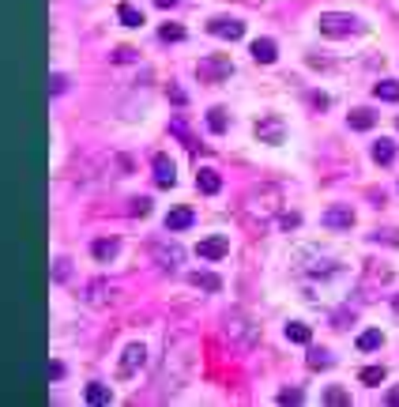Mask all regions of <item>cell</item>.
<instances>
[{
	"label": "cell",
	"mask_w": 399,
	"mask_h": 407,
	"mask_svg": "<svg viewBox=\"0 0 399 407\" xmlns=\"http://www.w3.org/2000/svg\"><path fill=\"white\" fill-rule=\"evenodd\" d=\"M279 204H283V192L275 189V185H260V189H253L245 197V215L264 223V219H272L275 211H279Z\"/></svg>",
	"instance_id": "1"
},
{
	"label": "cell",
	"mask_w": 399,
	"mask_h": 407,
	"mask_svg": "<svg viewBox=\"0 0 399 407\" xmlns=\"http://www.w3.org/2000/svg\"><path fill=\"white\" fill-rule=\"evenodd\" d=\"M320 34H328V38H350V34H361V20L350 12H324Z\"/></svg>",
	"instance_id": "2"
},
{
	"label": "cell",
	"mask_w": 399,
	"mask_h": 407,
	"mask_svg": "<svg viewBox=\"0 0 399 407\" xmlns=\"http://www.w3.org/2000/svg\"><path fill=\"white\" fill-rule=\"evenodd\" d=\"M226 336L234 339L237 347H253L256 344V325L245 317V313H226Z\"/></svg>",
	"instance_id": "3"
},
{
	"label": "cell",
	"mask_w": 399,
	"mask_h": 407,
	"mask_svg": "<svg viewBox=\"0 0 399 407\" xmlns=\"http://www.w3.org/2000/svg\"><path fill=\"white\" fill-rule=\"evenodd\" d=\"M200 79L203 83H219V79H226L230 72H234V64H230L226 53H215V57H208V61H200Z\"/></svg>",
	"instance_id": "4"
},
{
	"label": "cell",
	"mask_w": 399,
	"mask_h": 407,
	"mask_svg": "<svg viewBox=\"0 0 399 407\" xmlns=\"http://www.w3.org/2000/svg\"><path fill=\"white\" fill-rule=\"evenodd\" d=\"M253 132H256L260 144H283V140H286V125H283V117H275V114L260 117Z\"/></svg>",
	"instance_id": "5"
},
{
	"label": "cell",
	"mask_w": 399,
	"mask_h": 407,
	"mask_svg": "<svg viewBox=\"0 0 399 407\" xmlns=\"http://www.w3.org/2000/svg\"><path fill=\"white\" fill-rule=\"evenodd\" d=\"M143 362H147V347H143V344H128L125 355H120L117 374H120V377H136V374L143 369Z\"/></svg>",
	"instance_id": "6"
},
{
	"label": "cell",
	"mask_w": 399,
	"mask_h": 407,
	"mask_svg": "<svg viewBox=\"0 0 399 407\" xmlns=\"http://www.w3.org/2000/svg\"><path fill=\"white\" fill-rule=\"evenodd\" d=\"M196 253L203 256V261H222V256L230 253V238H222V234H211V238H203V242L196 245Z\"/></svg>",
	"instance_id": "7"
},
{
	"label": "cell",
	"mask_w": 399,
	"mask_h": 407,
	"mask_svg": "<svg viewBox=\"0 0 399 407\" xmlns=\"http://www.w3.org/2000/svg\"><path fill=\"white\" fill-rule=\"evenodd\" d=\"M324 226L328 230H350L354 226V211H350L347 204H336V208L324 211Z\"/></svg>",
	"instance_id": "8"
},
{
	"label": "cell",
	"mask_w": 399,
	"mask_h": 407,
	"mask_svg": "<svg viewBox=\"0 0 399 407\" xmlns=\"http://www.w3.org/2000/svg\"><path fill=\"white\" fill-rule=\"evenodd\" d=\"M155 261L173 272V268L185 261V253H181V245H178V242H159V245H155Z\"/></svg>",
	"instance_id": "9"
},
{
	"label": "cell",
	"mask_w": 399,
	"mask_h": 407,
	"mask_svg": "<svg viewBox=\"0 0 399 407\" xmlns=\"http://www.w3.org/2000/svg\"><path fill=\"white\" fill-rule=\"evenodd\" d=\"M208 31L215 34V38H230V42H237L241 34H245V23H237V20H211V23H208Z\"/></svg>",
	"instance_id": "10"
},
{
	"label": "cell",
	"mask_w": 399,
	"mask_h": 407,
	"mask_svg": "<svg viewBox=\"0 0 399 407\" xmlns=\"http://www.w3.org/2000/svg\"><path fill=\"white\" fill-rule=\"evenodd\" d=\"M155 181H159L162 189H173V181H178V170H173V159H170V155H155Z\"/></svg>",
	"instance_id": "11"
},
{
	"label": "cell",
	"mask_w": 399,
	"mask_h": 407,
	"mask_svg": "<svg viewBox=\"0 0 399 407\" xmlns=\"http://www.w3.org/2000/svg\"><path fill=\"white\" fill-rule=\"evenodd\" d=\"M192 219H196V215H192V208H173L170 215H166V230H170V234H173V230H189Z\"/></svg>",
	"instance_id": "12"
},
{
	"label": "cell",
	"mask_w": 399,
	"mask_h": 407,
	"mask_svg": "<svg viewBox=\"0 0 399 407\" xmlns=\"http://www.w3.org/2000/svg\"><path fill=\"white\" fill-rule=\"evenodd\" d=\"M196 185H200V192H208V197H215V192L222 189V178H219V170H211V166H203V170L196 174Z\"/></svg>",
	"instance_id": "13"
},
{
	"label": "cell",
	"mask_w": 399,
	"mask_h": 407,
	"mask_svg": "<svg viewBox=\"0 0 399 407\" xmlns=\"http://www.w3.org/2000/svg\"><path fill=\"white\" fill-rule=\"evenodd\" d=\"M253 57H256L260 64H272L275 57H279V49H275L272 38H256V42H253Z\"/></svg>",
	"instance_id": "14"
},
{
	"label": "cell",
	"mask_w": 399,
	"mask_h": 407,
	"mask_svg": "<svg viewBox=\"0 0 399 407\" xmlns=\"http://www.w3.org/2000/svg\"><path fill=\"white\" fill-rule=\"evenodd\" d=\"M347 121H350V128L366 132V128H373V125H377V114H373V109H354V114H350Z\"/></svg>",
	"instance_id": "15"
},
{
	"label": "cell",
	"mask_w": 399,
	"mask_h": 407,
	"mask_svg": "<svg viewBox=\"0 0 399 407\" xmlns=\"http://www.w3.org/2000/svg\"><path fill=\"white\" fill-rule=\"evenodd\" d=\"M286 339H290V344H309L313 332H309V325H302V321H290V325H286Z\"/></svg>",
	"instance_id": "16"
},
{
	"label": "cell",
	"mask_w": 399,
	"mask_h": 407,
	"mask_svg": "<svg viewBox=\"0 0 399 407\" xmlns=\"http://www.w3.org/2000/svg\"><path fill=\"white\" fill-rule=\"evenodd\" d=\"M373 159H377L380 166H388V162L396 159V144H392V140H377V144H373Z\"/></svg>",
	"instance_id": "17"
},
{
	"label": "cell",
	"mask_w": 399,
	"mask_h": 407,
	"mask_svg": "<svg viewBox=\"0 0 399 407\" xmlns=\"http://www.w3.org/2000/svg\"><path fill=\"white\" fill-rule=\"evenodd\" d=\"M91 249H95L98 261H114V256H117V242H114V238H98Z\"/></svg>",
	"instance_id": "18"
},
{
	"label": "cell",
	"mask_w": 399,
	"mask_h": 407,
	"mask_svg": "<svg viewBox=\"0 0 399 407\" xmlns=\"http://www.w3.org/2000/svg\"><path fill=\"white\" fill-rule=\"evenodd\" d=\"M380 344H384V336H380L377 328H366V332L358 336V351H377Z\"/></svg>",
	"instance_id": "19"
},
{
	"label": "cell",
	"mask_w": 399,
	"mask_h": 407,
	"mask_svg": "<svg viewBox=\"0 0 399 407\" xmlns=\"http://www.w3.org/2000/svg\"><path fill=\"white\" fill-rule=\"evenodd\" d=\"M114 400V392H109V385H87V404H109Z\"/></svg>",
	"instance_id": "20"
},
{
	"label": "cell",
	"mask_w": 399,
	"mask_h": 407,
	"mask_svg": "<svg viewBox=\"0 0 399 407\" xmlns=\"http://www.w3.org/2000/svg\"><path fill=\"white\" fill-rule=\"evenodd\" d=\"M117 15H120V23H125V26H140L143 23V12H140V8H132V4H120Z\"/></svg>",
	"instance_id": "21"
},
{
	"label": "cell",
	"mask_w": 399,
	"mask_h": 407,
	"mask_svg": "<svg viewBox=\"0 0 399 407\" xmlns=\"http://www.w3.org/2000/svg\"><path fill=\"white\" fill-rule=\"evenodd\" d=\"M377 98L399 102V83H396V79H380V83H377Z\"/></svg>",
	"instance_id": "22"
},
{
	"label": "cell",
	"mask_w": 399,
	"mask_h": 407,
	"mask_svg": "<svg viewBox=\"0 0 399 407\" xmlns=\"http://www.w3.org/2000/svg\"><path fill=\"white\" fill-rule=\"evenodd\" d=\"M192 283L203 286V291H219V286H222L219 275H208V272H196V275H192Z\"/></svg>",
	"instance_id": "23"
},
{
	"label": "cell",
	"mask_w": 399,
	"mask_h": 407,
	"mask_svg": "<svg viewBox=\"0 0 399 407\" xmlns=\"http://www.w3.org/2000/svg\"><path fill=\"white\" fill-rule=\"evenodd\" d=\"M384 381V366H366L361 369V385H380Z\"/></svg>",
	"instance_id": "24"
},
{
	"label": "cell",
	"mask_w": 399,
	"mask_h": 407,
	"mask_svg": "<svg viewBox=\"0 0 399 407\" xmlns=\"http://www.w3.org/2000/svg\"><path fill=\"white\" fill-rule=\"evenodd\" d=\"M159 38H162V42H181V38H185V26H178V23H166L162 31H159Z\"/></svg>",
	"instance_id": "25"
},
{
	"label": "cell",
	"mask_w": 399,
	"mask_h": 407,
	"mask_svg": "<svg viewBox=\"0 0 399 407\" xmlns=\"http://www.w3.org/2000/svg\"><path fill=\"white\" fill-rule=\"evenodd\" d=\"M170 132H173V136H181V144H185V147H196V140H192V132H189V128H185V121H181V117L170 125Z\"/></svg>",
	"instance_id": "26"
},
{
	"label": "cell",
	"mask_w": 399,
	"mask_h": 407,
	"mask_svg": "<svg viewBox=\"0 0 399 407\" xmlns=\"http://www.w3.org/2000/svg\"><path fill=\"white\" fill-rule=\"evenodd\" d=\"M208 128H211V132H226V114H222V109H211V114H208Z\"/></svg>",
	"instance_id": "27"
},
{
	"label": "cell",
	"mask_w": 399,
	"mask_h": 407,
	"mask_svg": "<svg viewBox=\"0 0 399 407\" xmlns=\"http://www.w3.org/2000/svg\"><path fill=\"white\" fill-rule=\"evenodd\" d=\"M328 366H331L328 351H313V355H309V369H328Z\"/></svg>",
	"instance_id": "28"
},
{
	"label": "cell",
	"mask_w": 399,
	"mask_h": 407,
	"mask_svg": "<svg viewBox=\"0 0 399 407\" xmlns=\"http://www.w3.org/2000/svg\"><path fill=\"white\" fill-rule=\"evenodd\" d=\"M324 404H350V396L343 392V388H328V392H324Z\"/></svg>",
	"instance_id": "29"
},
{
	"label": "cell",
	"mask_w": 399,
	"mask_h": 407,
	"mask_svg": "<svg viewBox=\"0 0 399 407\" xmlns=\"http://www.w3.org/2000/svg\"><path fill=\"white\" fill-rule=\"evenodd\" d=\"M279 404H302V392H298V388H283V392H279Z\"/></svg>",
	"instance_id": "30"
},
{
	"label": "cell",
	"mask_w": 399,
	"mask_h": 407,
	"mask_svg": "<svg viewBox=\"0 0 399 407\" xmlns=\"http://www.w3.org/2000/svg\"><path fill=\"white\" fill-rule=\"evenodd\" d=\"M132 211H136V215H147V211H151V200H147V197L132 200Z\"/></svg>",
	"instance_id": "31"
},
{
	"label": "cell",
	"mask_w": 399,
	"mask_h": 407,
	"mask_svg": "<svg viewBox=\"0 0 399 407\" xmlns=\"http://www.w3.org/2000/svg\"><path fill=\"white\" fill-rule=\"evenodd\" d=\"M64 83H68L64 76H49V91H53V95H61V91H64Z\"/></svg>",
	"instance_id": "32"
},
{
	"label": "cell",
	"mask_w": 399,
	"mask_h": 407,
	"mask_svg": "<svg viewBox=\"0 0 399 407\" xmlns=\"http://www.w3.org/2000/svg\"><path fill=\"white\" fill-rule=\"evenodd\" d=\"M114 61H120V64H128V61H132V49H128V45H120V49L114 53Z\"/></svg>",
	"instance_id": "33"
},
{
	"label": "cell",
	"mask_w": 399,
	"mask_h": 407,
	"mask_svg": "<svg viewBox=\"0 0 399 407\" xmlns=\"http://www.w3.org/2000/svg\"><path fill=\"white\" fill-rule=\"evenodd\" d=\"M283 226L294 230V226H298V215H294V211H290V215H283Z\"/></svg>",
	"instance_id": "34"
},
{
	"label": "cell",
	"mask_w": 399,
	"mask_h": 407,
	"mask_svg": "<svg viewBox=\"0 0 399 407\" xmlns=\"http://www.w3.org/2000/svg\"><path fill=\"white\" fill-rule=\"evenodd\" d=\"M388 404L399 407V385H396V388H388Z\"/></svg>",
	"instance_id": "35"
},
{
	"label": "cell",
	"mask_w": 399,
	"mask_h": 407,
	"mask_svg": "<svg viewBox=\"0 0 399 407\" xmlns=\"http://www.w3.org/2000/svg\"><path fill=\"white\" fill-rule=\"evenodd\" d=\"M155 4H159V8H173L178 0H155Z\"/></svg>",
	"instance_id": "36"
},
{
	"label": "cell",
	"mask_w": 399,
	"mask_h": 407,
	"mask_svg": "<svg viewBox=\"0 0 399 407\" xmlns=\"http://www.w3.org/2000/svg\"><path fill=\"white\" fill-rule=\"evenodd\" d=\"M392 305H396V313H399V294H396V302H392Z\"/></svg>",
	"instance_id": "37"
}]
</instances>
